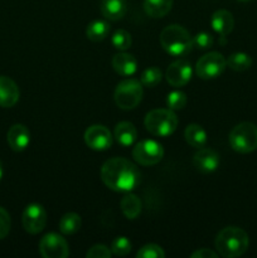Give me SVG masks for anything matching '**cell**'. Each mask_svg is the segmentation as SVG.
Here are the masks:
<instances>
[{"label": "cell", "mask_w": 257, "mask_h": 258, "mask_svg": "<svg viewBox=\"0 0 257 258\" xmlns=\"http://www.w3.org/2000/svg\"><path fill=\"white\" fill-rule=\"evenodd\" d=\"M248 236L238 227H226L216 237V248L218 254L226 258L242 256L248 248Z\"/></svg>", "instance_id": "cell-2"}, {"label": "cell", "mask_w": 257, "mask_h": 258, "mask_svg": "<svg viewBox=\"0 0 257 258\" xmlns=\"http://www.w3.org/2000/svg\"><path fill=\"white\" fill-rule=\"evenodd\" d=\"M101 178L111 190L130 193L139 185L140 173L135 164L123 158H112L103 164Z\"/></svg>", "instance_id": "cell-1"}, {"label": "cell", "mask_w": 257, "mask_h": 258, "mask_svg": "<svg viewBox=\"0 0 257 258\" xmlns=\"http://www.w3.org/2000/svg\"><path fill=\"white\" fill-rule=\"evenodd\" d=\"M112 45L118 50H126L131 47L130 33L123 29L116 30L112 35Z\"/></svg>", "instance_id": "cell-28"}, {"label": "cell", "mask_w": 257, "mask_h": 258, "mask_svg": "<svg viewBox=\"0 0 257 258\" xmlns=\"http://www.w3.org/2000/svg\"><path fill=\"white\" fill-rule=\"evenodd\" d=\"M164 149L155 140H143L133 149V158L136 163L144 166L155 165L163 159Z\"/></svg>", "instance_id": "cell-8"}, {"label": "cell", "mask_w": 257, "mask_h": 258, "mask_svg": "<svg viewBox=\"0 0 257 258\" xmlns=\"http://www.w3.org/2000/svg\"><path fill=\"white\" fill-rule=\"evenodd\" d=\"M145 127L151 135L166 138L178 127V117L170 108H156L146 115Z\"/></svg>", "instance_id": "cell-4"}, {"label": "cell", "mask_w": 257, "mask_h": 258, "mask_svg": "<svg viewBox=\"0 0 257 258\" xmlns=\"http://www.w3.org/2000/svg\"><path fill=\"white\" fill-rule=\"evenodd\" d=\"M160 44L164 50L173 57H181L191 50L193 38L183 27L173 24L161 30Z\"/></svg>", "instance_id": "cell-3"}, {"label": "cell", "mask_w": 257, "mask_h": 258, "mask_svg": "<svg viewBox=\"0 0 257 258\" xmlns=\"http://www.w3.org/2000/svg\"><path fill=\"white\" fill-rule=\"evenodd\" d=\"M227 67V60L221 53L209 52L199 58L196 64V73L202 80H213L219 77Z\"/></svg>", "instance_id": "cell-7"}, {"label": "cell", "mask_w": 257, "mask_h": 258, "mask_svg": "<svg viewBox=\"0 0 257 258\" xmlns=\"http://www.w3.org/2000/svg\"><path fill=\"white\" fill-rule=\"evenodd\" d=\"M239 2H249V0H239Z\"/></svg>", "instance_id": "cell-36"}, {"label": "cell", "mask_w": 257, "mask_h": 258, "mask_svg": "<svg viewBox=\"0 0 257 258\" xmlns=\"http://www.w3.org/2000/svg\"><path fill=\"white\" fill-rule=\"evenodd\" d=\"M161 78H163L161 71L156 67H150L144 71L143 75H141L140 82L145 87H155L158 83H160Z\"/></svg>", "instance_id": "cell-26"}, {"label": "cell", "mask_w": 257, "mask_h": 258, "mask_svg": "<svg viewBox=\"0 0 257 258\" xmlns=\"http://www.w3.org/2000/svg\"><path fill=\"white\" fill-rule=\"evenodd\" d=\"M110 33V24L106 20H93L87 25L86 35L92 42H101L106 39Z\"/></svg>", "instance_id": "cell-23"}, {"label": "cell", "mask_w": 257, "mask_h": 258, "mask_svg": "<svg viewBox=\"0 0 257 258\" xmlns=\"http://www.w3.org/2000/svg\"><path fill=\"white\" fill-rule=\"evenodd\" d=\"M23 228L30 234H38L44 229L47 224V212L43 206L38 203L29 204L24 209L22 216Z\"/></svg>", "instance_id": "cell-9"}, {"label": "cell", "mask_w": 257, "mask_h": 258, "mask_svg": "<svg viewBox=\"0 0 257 258\" xmlns=\"http://www.w3.org/2000/svg\"><path fill=\"white\" fill-rule=\"evenodd\" d=\"M7 140L12 150L24 151L30 143V133L27 126L15 123L8 131Z\"/></svg>", "instance_id": "cell-14"}, {"label": "cell", "mask_w": 257, "mask_h": 258, "mask_svg": "<svg viewBox=\"0 0 257 258\" xmlns=\"http://www.w3.org/2000/svg\"><path fill=\"white\" fill-rule=\"evenodd\" d=\"M19 88L12 78L0 76V107H13L19 101Z\"/></svg>", "instance_id": "cell-15"}, {"label": "cell", "mask_w": 257, "mask_h": 258, "mask_svg": "<svg viewBox=\"0 0 257 258\" xmlns=\"http://www.w3.org/2000/svg\"><path fill=\"white\" fill-rule=\"evenodd\" d=\"M229 145L241 154L252 153L257 149V126L252 122H241L232 128Z\"/></svg>", "instance_id": "cell-5"}, {"label": "cell", "mask_w": 257, "mask_h": 258, "mask_svg": "<svg viewBox=\"0 0 257 258\" xmlns=\"http://www.w3.org/2000/svg\"><path fill=\"white\" fill-rule=\"evenodd\" d=\"M191 75H193V70H191L190 63L184 59H179L169 66L165 72V78L169 85L174 87H181L191 80Z\"/></svg>", "instance_id": "cell-12"}, {"label": "cell", "mask_w": 257, "mask_h": 258, "mask_svg": "<svg viewBox=\"0 0 257 258\" xmlns=\"http://www.w3.org/2000/svg\"><path fill=\"white\" fill-rule=\"evenodd\" d=\"M111 256H112L111 248L103 246V244H95L86 253L87 258H110Z\"/></svg>", "instance_id": "cell-32"}, {"label": "cell", "mask_w": 257, "mask_h": 258, "mask_svg": "<svg viewBox=\"0 0 257 258\" xmlns=\"http://www.w3.org/2000/svg\"><path fill=\"white\" fill-rule=\"evenodd\" d=\"M112 67L120 76H133L138 70V62L133 54L122 52L113 55Z\"/></svg>", "instance_id": "cell-18"}, {"label": "cell", "mask_w": 257, "mask_h": 258, "mask_svg": "<svg viewBox=\"0 0 257 258\" xmlns=\"http://www.w3.org/2000/svg\"><path fill=\"white\" fill-rule=\"evenodd\" d=\"M81 224H82V221L77 213H67L60 218L59 231L63 234H73L80 231Z\"/></svg>", "instance_id": "cell-25"}, {"label": "cell", "mask_w": 257, "mask_h": 258, "mask_svg": "<svg viewBox=\"0 0 257 258\" xmlns=\"http://www.w3.org/2000/svg\"><path fill=\"white\" fill-rule=\"evenodd\" d=\"M191 258H217L218 257V253H216L214 251L208 248H201L198 251L193 252L190 254Z\"/></svg>", "instance_id": "cell-34"}, {"label": "cell", "mask_w": 257, "mask_h": 258, "mask_svg": "<svg viewBox=\"0 0 257 258\" xmlns=\"http://www.w3.org/2000/svg\"><path fill=\"white\" fill-rule=\"evenodd\" d=\"M211 25L216 33H218L221 37H226L233 30L234 19L233 15L228 10H217L211 19Z\"/></svg>", "instance_id": "cell-16"}, {"label": "cell", "mask_w": 257, "mask_h": 258, "mask_svg": "<svg viewBox=\"0 0 257 258\" xmlns=\"http://www.w3.org/2000/svg\"><path fill=\"white\" fill-rule=\"evenodd\" d=\"M184 138L189 145L197 149L204 148V145L207 144L206 130L198 123H190L186 126L185 131H184Z\"/></svg>", "instance_id": "cell-20"}, {"label": "cell", "mask_w": 257, "mask_h": 258, "mask_svg": "<svg viewBox=\"0 0 257 258\" xmlns=\"http://www.w3.org/2000/svg\"><path fill=\"white\" fill-rule=\"evenodd\" d=\"M227 66L236 72H243L252 66V58L243 52L233 53L227 59Z\"/></svg>", "instance_id": "cell-24"}, {"label": "cell", "mask_w": 257, "mask_h": 258, "mask_svg": "<svg viewBox=\"0 0 257 258\" xmlns=\"http://www.w3.org/2000/svg\"><path fill=\"white\" fill-rule=\"evenodd\" d=\"M219 155L209 148H201L193 158V165L202 173H213L219 166Z\"/></svg>", "instance_id": "cell-13"}, {"label": "cell", "mask_w": 257, "mask_h": 258, "mask_svg": "<svg viewBox=\"0 0 257 258\" xmlns=\"http://www.w3.org/2000/svg\"><path fill=\"white\" fill-rule=\"evenodd\" d=\"M115 139L121 146H131L138 139V131L131 122L122 121L115 127Z\"/></svg>", "instance_id": "cell-19"}, {"label": "cell", "mask_w": 257, "mask_h": 258, "mask_svg": "<svg viewBox=\"0 0 257 258\" xmlns=\"http://www.w3.org/2000/svg\"><path fill=\"white\" fill-rule=\"evenodd\" d=\"M111 251L115 256H126L131 251V242L126 237H116L111 244Z\"/></svg>", "instance_id": "cell-30"}, {"label": "cell", "mask_w": 257, "mask_h": 258, "mask_svg": "<svg viewBox=\"0 0 257 258\" xmlns=\"http://www.w3.org/2000/svg\"><path fill=\"white\" fill-rule=\"evenodd\" d=\"M212 45H213V37L209 33L201 32L196 37H193V47L198 48V49H208Z\"/></svg>", "instance_id": "cell-31"}, {"label": "cell", "mask_w": 257, "mask_h": 258, "mask_svg": "<svg viewBox=\"0 0 257 258\" xmlns=\"http://www.w3.org/2000/svg\"><path fill=\"white\" fill-rule=\"evenodd\" d=\"M138 258H164L165 257V252L161 248L160 246L154 243L145 244L144 247H141L139 249V252L136 253Z\"/></svg>", "instance_id": "cell-29"}, {"label": "cell", "mask_w": 257, "mask_h": 258, "mask_svg": "<svg viewBox=\"0 0 257 258\" xmlns=\"http://www.w3.org/2000/svg\"><path fill=\"white\" fill-rule=\"evenodd\" d=\"M143 83L138 80L128 78V80L121 81L115 90V102L122 110H133L138 107L139 103L143 100Z\"/></svg>", "instance_id": "cell-6"}, {"label": "cell", "mask_w": 257, "mask_h": 258, "mask_svg": "<svg viewBox=\"0 0 257 258\" xmlns=\"http://www.w3.org/2000/svg\"><path fill=\"white\" fill-rule=\"evenodd\" d=\"M127 12L126 0H102L101 2V13L108 20H120L125 17Z\"/></svg>", "instance_id": "cell-17"}, {"label": "cell", "mask_w": 257, "mask_h": 258, "mask_svg": "<svg viewBox=\"0 0 257 258\" xmlns=\"http://www.w3.org/2000/svg\"><path fill=\"white\" fill-rule=\"evenodd\" d=\"M173 0H144L145 13L151 18H163L170 12Z\"/></svg>", "instance_id": "cell-21"}, {"label": "cell", "mask_w": 257, "mask_h": 258, "mask_svg": "<svg viewBox=\"0 0 257 258\" xmlns=\"http://www.w3.org/2000/svg\"><path fill=\"white\" fill-rule=\"evenodd\" d=\"M120 207L127 219H136L141 213V201L135 194H126L121 199Z\"/></svg>", "instance_id": "cell-22"}, {"label": "cell", "mask_w": 257, "mask_h": 258, "mask_svg": "<svg viewBox=\"0 0 257 258\" xmlns=\"http://www.w3.org/2000/svg\"><path fill=\"white\" fill-rule=\"evenodd\" d=\"M85 143L88 148L96 151L107 150L112 145V136L110 130L102 125H92L86 130Z\"/></svg>", "instance_id": "cell-11"}, {"label": "cell", "mask_w": 257, "mask_h": 258, "mask_svg": "<svg viewBox=\"0 0 257 258\" xmlns=\"http://www.w3.org/2000/svg\"><path fill=\"white\" fill-rule=\"evenodd\" d=\"M12 227V219L9 213L3 207H0V239H4L9 234Z\"/></svg>", "instance_id": "cell-33"}, {"label": "cell", "mask_w": 257, "mask_h": 258, "mask_svg": "<svg viewBox=\"0 0 257 258\" xmlns=\"http://www.w3.org/2000/svg\"><path fill=\"white\" fill-rule=\"evenodd\" d=\"M186 105V95L181 91H173L166 97V106L173 111L183 110Z\"/></svg>", "instance_id": "cell-27"}, {"label": "cell", "mask_w": 257, "mask_h": 258, "mask_svg": "<svg viewBox=\"0 0 257 258\" xmlns=\"http://www.w3.org/2000/svg\"><path fill=\"white\" fill-rule=\"evenodd\" d=\"M3 175H4V169H3V164L2 161H0V180L3 179Z\"/></svg>", "instance_id": "cell-35"}, {"label": "cell", "mask_w": 257, "mask_h": 258, "mask_svg": "<svg viewBox=\"0 0 257 258\" xmlns=\"http://www.w3.org/2000/svg\"><path fill=\"white\" fill-rule=\"evenodd\" d=\"M39 252L44 258H66L70 254L68 243L57 233H48L40 239Z\"/></svg>", "instance_id": "cell-10"}]
</instances>
